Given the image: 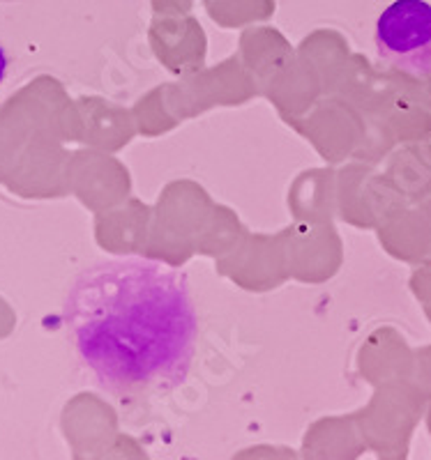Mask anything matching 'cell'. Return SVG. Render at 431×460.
<instances>
[{"instance_id":"cell-2","label":"cell","mask_w":431,"mask_h":460,"mask_svg":"<svg viewBox=\"0 0 431 460\" xmlns=\"http://www.w3.org/2000/svg\"><path fill=\"white\" fill-rule=\"evenodd\" d=\"M376 51L390 67L413 76L431 74V5L395 0L376 22Z\"/></svg>"},{"instance_id":"cell-3","label":"cell","mask_w":431,"mask_h":460,"mask_svg":"<svg viewBox=\"0 0 431 460\" xmlns=\"http://www.w3.org/2000/svg\"><path fill=\"white\" fill-rule=\"evenodd\" d=\"M5 74H7V53L5 49L0 47V85L5 81Z\"/></svg>"},{"instance_id":"cell-1","label":"cell","mask_w":431,"mask_h":460,"mask_svg":"<svg viewBox=\"0 0 431 460\" xmlns=\"http://www.w3.org/2000/svg\"><path fill=\"white\" fill-rule=\"evenodd\" d=\"M81 367L116 396L175 389L196 350L194 299L180 270L148 258L85 267L63 306Z\"/></svg>"}]
</instances>
